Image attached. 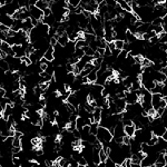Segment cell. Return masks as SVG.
<instances>
[{
	"label": "cell",
	"mask_w": 167,
	"mask_h": 167,
	"mask_svg": "<svg viewBox=\"0 0 167 167\" xmlns=\"http://www.w3.org/2000/svg\"><path fill=\"white\" fill-rule=\"evenodd\" d=\"M96 137H97V139L100 142L101 144H109V143H110V142L114 139L113 133L110 132L108 128L101 127V126H99V127H98Z\"/></svg>",
	"instance_id": "cell-1"
},
{
	"label": "cell",
	"mask_w": 167,
	"mask_h": 167,
	"mask_svg": "<svg viewBox=\"0 0 167 167\" xmlns=\"http://www.w3.org/2000/svg\"><path fill=\"white\" fill-rule=\"evenodd\" d=\"M125 100L127 103V105H133V104H136L138 103V94L136 90H126L125 91Z\"/></svg>",
	"instance_id": "cell-2"
},
{
	"label": "cell",
	"mask_w": 167,
	"mask_h": 167,
	"mask_svg": "<svg viewBox=\"0 0 167 167\" xmlns=\"http://www.w3.org/2000/svg\"><path fill=\"white\" fill-rule=\"evenodd\" d=\"M29 13H30V18H35L37 20H40L43 18V11L38 7H36L35 4H30L29 6Z\"/></svg>",
	"instance_id": "cell-3"
},
{
	"label": "cell",
	"mask_w": 167,
	"mask_h": 167,
	"mask_svg": "<svg viewBox=\"0 0 167 167\" xmlns=\"http://www.w3.org/2000/svg\"><path fill=\"white\" fill-rule=\"evenodd\" d=\"M126 134H125V125L123 124V121H119L116 125V127L114 128L113 136L114 139H118V138H123Z\"/></svg>",
	"instance_id": "cell-4"
},
{
	"label": "cell",
	"mask_w": 167,
	"mask_h": 167,
	"mask_svg": "<svg viewBox=\"0 0 167 167\" xmlns=\"http://www.w3.org/2000/svg\"><path fill=\"white\" fill-rule=\"evenodd\" d=\"M156 158H157V156L146 155L144 157V160L140 162V167H148L151 166V165H154L156 162Z\"/></svg>",
	"instance_id": "cell-5"
},
{
	"label": "cell",
	"mask_w": 167,
	"mask_h": 167,
	"mask_svg": "<svg viewBox=\"0 0 167 167\" xmlns=\"http://www.w3.org/2000/svg\"><path fill=\"white\" fill-rule=\"evenodd\" d=\"M163 99V96L160 95V94H153L152 96V105H153V108L157 110V109L160 107V101Z\"/></svg>",
	"instance_id": "cell-6"
},
{
	"label": "cell",
	"mask_w": 167,
	"mask_h": 167,
	"mask_svg": "<svg viewBox=\"0 0 167 167\" xmlns=\"http://www.w3.org/2000/svg\"><path fill=\"white\" fill-rule=\"evenodd\" d=\"M43 58L48 60V61H54L55 59V48L52 46H49L46 49L45 54H43Z\"/></svg>",
	"instance_id": "cell-7"
},
{
	"label": "cell",
	"mask_w": 167,
	"mask_h": 167,
	"mask_svg": "<svg viewBox=\"0 0 167 167\" xmlns=\"http://www.w3.org/2000/svg\"><path fill=\"white\" fill-rule=\"evenodd\" d=\"M41 21H43V23L48 25L49 27H54L55 23L57 22V20H56V17H55L54 13H51V15L48 16V17H43V19H41Z\"/></svg>",
	"instance_id": "cell-8"
},
{
	"label": "cell",
	"mask_w": 167,
	"mask_h": 167,
	"mask_svg": "<svg viewBox=\"0 0 167 167\" xmlns=\"http://www.w3.org/2000/svg\"><path fill=\"white\" fill-rule=\"evenodd\" d=\"M135 133H136V127H135V125H134V124L126 125V126H125V134H126L127 136L134 137Z\"/></svg>",
	"instance_id": "cell-9"
},
{
	"label": "cell",
	"mask_w": 167,
	"mask_h": 167,
	"mask_svg": "<svg viewBox=\"0 0 167 167\" xmlns=\"http://www.w3.org/2000/svg\"><path fill=\"white\" fill-rule=\"evenodd\" d=\"M87 77V80H88V84H95L96 80L98 78V74H97V70H91L89 74L86 76Z\"/></svg>",
	"instance_id": "cell-10"
},
{
	"label": "cell",
	"mask_w": 167,
	"mask_h": 167,
	"mask_svg": "<svg viewBox=\"0 0 167 167\" xmlns=\"http://www.w3.org/2000/svg\"><path fill=\"white\" fill-rule=\"evenodd\" d=\"M117 4L121 6V8L123 10H126V11L133 12V8L132 6L126 1V0H117Z\"/></svg>",
	"instance_id": "cell-11"
},
{
	"label": "cell",
	"mask_w": 167,
	"mask_h": 167,
	"mask_svg": "<svg viewBox=\"0 0 167 167\" xmlns=\"http://www.w3.org/2000/svg\"><path fill=\"white\" fill-rule=\"evenodd\" d=\"M93 118L95 123H100L101 121V108L100 107H96L95 110L93 112Z\"/></svg>",
	"instance_id": "cell-12"
},
{
	"label": "cell",
	"mask_w": 167,
	"mask_h": 167,
	"mask_svg": "<svg viewBox=\"0 0 167 167\" xmlns=\"http://www.w3.org/2000/svg\"><path fill=\"white\" fill-rule=\"evenodd\" d=\"M68 43H69V36L67 35L66 32H65V34H62V35H60L58 37V43L60 45V46L65 47Z\"/></svg>",
	"instance_id": "cell-13"
},
{
	"label": "cell",
	"mask_w": 167,
	"mask_h": 167,
	"mask_svg": "<svg viewBox=\"0 0 167 167\" xmlns=\"http://www.w3.org/2000/svg\"><path fill=\"white\" fill-rule=\"evenodd\" d=\"M85 126H86V121L84 119V118H82V117L78 116L77 119H76V128H77L78 130L80 132V130H82V129L84 128Z\"/></svg>",
	"instance_id": "cell-14"
},
{
	"label": "cell",
	"mask_w": 167,
	"mask_h": 167,
	"mask_svg": "<svg viewBox=\"0 0 167 167\" xmlns=\"http://www.w3.org/2000/svg\"><path fill=\"white\" fill-rule=\"evenodd\" d=\"M35 6L36 7H38L39 9L43 10V9H46V8L49 7V2H48L47 0H38V1L36 2Z\"/></svg>",
	"instance_id": "cell-15"
},
{
	"label": "cell",
	"mask_w": 167,
	"mask_h": 167,
	"mask_svg": "<svg viewBox=\"0 0 167 167\" xmlns=\"http://www.w3.org/2000/svg\"><path fill=\"white\" fill-rule=\"evenodd\" d=\"M99 156H100V162H101V163H105L106 160H107V158L109 157V156H108V152H107V151H105L104 148L99 151Z\"/></svg>",
	"instance_id": "cell-16"
},
{
	"label": "cell",
	"mask_w": 167,
	"mask_h": 167,
	"mask_svg": "<svg viewBox=\"0 0 167 167\" xmlns=\"http://www.w3.org/2000/svg\"><path fill=\"white\" fill-rule=\"evenodd\" d=\"M114 43H115L116 49H119V50H123V49H124V46H125L124 40H121V39H115Z\"/></svg>",
	"instance_id": "cell-17"
},
{
	"label": "cell",
	"mask_w": 167,
	"mask_h": 167,
	"mask_svg": "<svg viewBox=\"0 0 167 167\" xmlns=\"http://www.w3.org/2000/svg\"><path fill=\"white\" fill-rule=\"evenodd\" d=\"M82 49H84V52H85V55H88V56H94V55H95V52H96V51L94 50V49L89 46V45L85 46L84 48H82Z\"/></svg>",
	"instance_id": "cell-18"
},
{
	"label": "cell",
	"mask_w": 167,
	"mask_h": 167,
	"mask_svg": "<svg viewBox=\"0 0 167 167\" xmlns=\"http://www.w3.org/2000/svg\"><path fill=\"white\" fill-rule=\"evenodd\" d=\"M105 167H118L117 166V164L115 163V162H114L113 160H112V158H107V160H106V162H105Z\"/></svg>",
	"instance_id": "cell-19"
},
{
	"label": "cell",
	"mask_w": 167,
	"mask_h": 167,
	"mask_svg": "<svg viewBox=\"0 0 167 167\" xmlns=\"http://www.w3.org/2000/svg\"><path fill=\"white\" fill-rule=\"evenodd\" d=\"M43 17H48V16H50L51 13H52V10H51L50 7L46 8V9H43Z\"/></svg>",
	"instance_id": "cell-20"
},
{
	"label": "cell",
	"mask_w": 167,
	"mask_h": 167,
	"mask_svg": "<svg viewBox=\"0 0 167 167\" xmlns=\"http://www.w3.org/2000/svg\"><path fill=\"white\" fill-rule=\"evenodd\" d=\"M160 71H162V73H163V74L165 75V76H166V77H167V66L163 67V68L160 69Z\"/></svg>",
	"instance_id": "cell-21"
},
{
	"label": "cell",
	"mask_w": 167,
	"mask_h": 167,
	"mask_svg": "<svg viewBox=\"0 0 167 167\" xmlns=\"http://www.w3.org/2000/svg\"><path fill=\"white\" fill-rule=\"evenodd\" d=\"M162 138H163L164 140H166L167 142V129L164 132V134H163V136H162Z\"/></svg>",
	"instance_id": "cell-22"
},
{
	"label": "cell",
	"mask_w": 167,
	"mask_h": 167,
	"mask_svg": "<svg viewBox=\"0 0 167 167\" xmlns=\"http://www.w3.org/2000/svg\"><path fill=\"white\" fill-rule=\"evenodd\" d=\"M37 1H38V0H29V6H30V4H36Z\"/></svg>",
	"instance_id": "cell-23"
},
{
	"label": "cell",
	"mask_w": 167,
	"mask_h": 167,
	"mask_svg": "<svg viewBox=\"0 0 167 167\" xmlns=\"http://www.w3.org/2000/svg\"><path fill=\"white\" fill-rule=\"evenodd\" d=\"M47 1H48V2H49V4H51V1H52V0H47Z\"/></svg>",
	"instance_id": "cell-24"
},
{
	"label": "cell",
	"mask_w": 167,
	"mask_h": 167,
	"mask_svg": "<svg viewBox=\"0 0 167 167\" xmlns=\"http://www.w3.org/2000/svg\"><path fill=\"white\" fill-rule=\"evenodd\" d=\"M148 167H155V165H151V166H148Z\"/></svg>",
	"instance_id": "cell-25"
}]
</instances>
